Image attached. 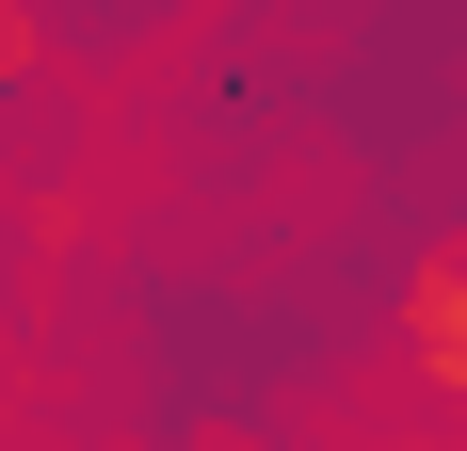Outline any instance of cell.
I'll return each mask as SVG.
<instances>
[{
    "instance_id": "1",
    "label": "cell",
    "mask_w": 467,
    "mask_h": 451,
    "mask_svg": "<svg viewBox=\"0 0 467 451\" xmlns=\"http://www.w3.org/2000/svg\"><path fill=\"white\" fill-rule=\"evenodd\" d=\"M403 371H420L435 404H467V242H435L403 274Z\"/></svg>"
}]
</instances>
